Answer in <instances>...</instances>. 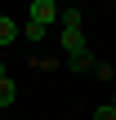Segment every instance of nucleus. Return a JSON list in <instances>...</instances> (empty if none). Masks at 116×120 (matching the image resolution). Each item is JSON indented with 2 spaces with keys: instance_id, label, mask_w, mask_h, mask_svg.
Returning a JSON list of instances; mask_svg holds the SVG:
<instances>
[{
  "instance_id": "4",
  "label": "nucleus",
  "mask_w": 116,
  "mask_h": 120,
  "mask_svg": "<svg viewBox=\"0 0 116 120\" xmlns=\"http://www.w3.org/2000/svg\"><path fill=\"white\" fill-rule=\"evenodd\" d=\"M13 40H18V22L0 13V49H4V45H13Z\"/></svg>"
},
{
  "instance_id": "10",
  "label": "nucleus",
  "mask_w": 116,
  "mask_h": 120,
  "mask_svg": "<svg viewBox=\"0 0 116 120\" xmlns=\"http://www.w3.org/2000/svg\"><path fill=\"white\" fill-rule=\"evenodd\" d=\"M112 107H116V98H112Z\"/></svg>"
},
{
  "instance_id": "3",
  "label": "nucleus",
  "mask_w": 116,
  "mask_h": 120,
  "mask_svg": "<svg viewBox=\"0 0 116 120\" xmlns=\"http://www.w3.org/2000/svg\"><path fill=\"white\" fill-rule=\"evenodd\" d=\"M67 67H72V71H89V67H94V53H89V49H80V53H67Z\"/></svg>"
},
{
  "instance_id": "7",
  "label": "nucleus",
  "mask_w": 116,
  "mask_h": 120,
  "mask_svg": "<svg viewBox=\"0 0 116 120\" xmlns=\"http://www.w3.org/2000/svg\"><path fill=\"white\" fill-rule=\"evenodd\" d=\"M9 102H13V76L0 80V107H9Z\"/></svg>"
},
{
  "instance_id": "6",
  "label": "nucleus",
  "mask_w": 116,
  "mask_h": 120,
  "mask_svg": "<svg viewBox=\"0 0 116 120\" xmlns=\"http://www.w3.org/2000/svg\"><path fill=\"white\" fill-rule=\"evenodd\" d=\"M18 36H27L31 45H40V40H45V27H40V22H27V27H18Z\"/></svg>"
},
{
  "instance_id": "2",
  "label": "nucleus",
  "mask_w": 116,
  "mask_h": 120,
  "mask_svg": "<svg viewBox=\"0 0 116 120\" xmlns=\"http://www.w3.org/2000/svg\"><path fill=\"white\" fill-rule=\"evenodd\" d=\"M58 22H63V31H85V13L80 9H58Z\"/></svg>"
},
{
  "instance_id": "5",
  "label": "nucleus",
  "mask_w": 116,
  "mask_h": 120,
  "mask_svg": "<svg viewBox=\"0 0 116 120\" xmlns=\"http://www.w3.org/2000/svg\"><path fill=\"white\" fill-rule=\"evenodd\" d=\"M63 49L67 53H80L85 49V31H63Z\"/></svg>"
},
{
  "instance_id": "9",
  "label": "nucleus",
  "mask_w": 116,
  "mask_h": 120,
  "mask_svg": "<svg viewBox=\"0 0 116 120\" xmlns=\"http://www.w3.org/2000/svg\"><path fill=\"white\" fill-rule=\"evenodd\" d=\"M4 76H9V71H4V62H0V80H4Z\"/></svg>"
},
{
  "instance_id": "1",
  "label": "nucleus",
  "mask_w": 116,
  "mask_h": 120,
  "mask_svg": "<svg viewBox=\"0 0 116 120\" xmlns=\"http://www.w3.org/2000/svg\"><path fill=\"white\" fill-rule=\"evenodd\" d=\"M31 22H40V27L58 22V4L54 0H31Z\"/></svg>"
},
{
  "instance_id": "8",
  "label": "nucleus",
  "mask_w": 116,
  "mask_h": 120,
  "mask_svg": "<svg viewBox=\"0 0 116 120\" xmlns=\"http://www.w3.org/2000/svg\"><path fill=\"white\" fill-rule=\"evenodd\" d=\"M94 120H116V107H112V102H107V107H98V111H94Z\"/></svg>"
}]
</instances>
